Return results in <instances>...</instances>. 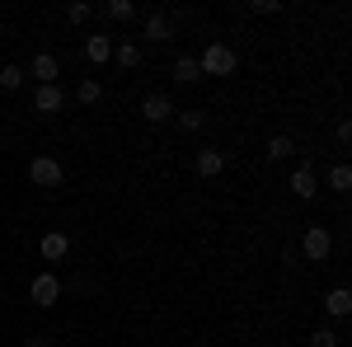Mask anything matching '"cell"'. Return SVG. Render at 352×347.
Here are the masks:
<instances>
[{
	"instance_id": "obj_9",
	"label": "cell",
	"mask_w": 352,
	"mask_h": 347,
	"mask_svg": "<svg viewBox=\"0 0 352 347\" xmlns=\"http://www.w3.org/2000/svg\"><path fill=\"white\" fill-rule=\"evenodd\" d=\"M113 43H118L113 33H89V38H85V56H89L94 66H109L113 61Z\"/></svg>"
},
{
	"instance_id": "obj_11",
	"label": "cell",
	"mask_w": 352,
	"mask_h": 347,
	"mask_svg": "<svg viewBox=\"0 0 352 347\" xmlns=\"http://www.w3.org/2000/svg\"><path fill=\"white\" fill-rule=\"evenodd\" d=\"M221 174H226V155H221L217 146L197 150V179H221Z\"/></svg>"
},
{
	"instance_id": "obj_14",
	"label": "cell",
	"mask_w": 352,
	"mask_h": 347,
	"mask_svg": "<svg viewBox=\"0 0 352 347\" xmlns=\"http://www.w3.org/2000/svg\"><path fill=\"white\" fill-rule=\"evenodd\" d=\"M113 61H118L122 71H136V66H141V47H136L132 38H122V43H113Z\"/></svg>"
},
{
	"instance_id": "obj_3",
	"label": "cell",
	"mask_w": 352,
	"mask_h": 347,
	"mask_svg": "<svg viewBox=\"0 0 352 347\" xmlns=\"http://www.w3.org/2000/svg\"><path fill=\"white\" fill-rule=\"evenodd\" d=\"M28 179H33V188H61L66 164L52 160V155H33V160H28Z\"/></svg>"
},
{
	"instance_id": "obj_8",
	"label": "cell",
	"mask_w": 352,
	"mask_h": 347,
	"mask_svg": "<svg viewBox=\"0 0 352 347\" xmlns=\"http://www.w3.org/2000/svg\"><path fill=\"white\" fill-rule=\"evenodd\" d=\"M38 254H43V263H61V258L71 254V235H66V230H47V235L38 240Z\"/></svg>"
},
{
	"instance_id": "obj_10",
	"label": "cell",
	"mask_w": 352,
	"mask_h": 347,
	"mask_svg": "<svg viewBox=\"0 0 352 347\" xmlns=\"http://www.w3.org/2000/svg\"><path fill=\"white\" fill-rule=\"evenodd\" d=\"M28 76L38 85H56V76H61V61H56L52 52H38L33 61H28Z\"/></svg>"
},
{
	"instance_id": "obj_12",
	"label": "cell",
	"mask_w": 352,
	"mask_h": 347,
	"mask_svg": "<svg viewBox=\"0 0 352 347\" xmlns=\"http://www.w3.org/2000/svg\"><path fill=\"white\" fill-rule=\"evenodd\" d=\"M141 38H151V43H169V38H174V19H169V14H146Z\"/></svg>"
},
{
	"instance_id": "obj_16",
	"label": "cell",
	"mask_w": 352,
	"mask_h": 347,
	"mask_svg": "<svg viewBox=\"0 0 352 347\" xmlns=\"http://www.w3.org/2000/svg\"><path fill=\"white\" fill-rule=\"evenodd\" d=\"M76 99H80L85 108H94L99 99H104V80H94V76H85V80L76 85Z\"/></svg>"
},
{
	"instance_id": "obj_1",
	"label": "cell",
	"mask_w": 352,
	"mask_h": 347,
	"mask_svg": "<svg viewBox=\"0 0 352 347\" xmlns=\"http://www.w3.org/2000/svg\"><path fill=\"white\" fill-rule=\"evenodd\" d=\"M197 71H202V76H212V80H226V76H235V71H240V52H235V47H226V43H207L202 56H197Z\"/></svg>"
},
{
	"instance_id": "obj_22",
	"label": "cell",
	"mask_w": 352,
	"mask_h": 347,
	"mask_svg": "<svg viewBox=\"0 0 352 347\" xmlns=\"http://www.w3.org/2000/svg\"><path fill=\"white\" fill-rule=\"evenodd\" d=\"M310 347H343V338H338V333H333L329 324H320V328L310 333Z\"/></svg>"
},
{
	"instance_id": "obj_20",
	"label": "cell",
	"mask_w": 352,
	"mask_h": 347,
	"mask_svg": "<svg viewBox=\"0 0 352 347\" xmlns=\"http://www.w3.org/2000/svg\"><path fill=\"white\" fill-rule=\"evenodd\" d=\"M352 188V169L348 164H333V169H329V192H348Z\"/></svg>"
},
{
	"instance_id": "obj_23",
	"label": "cell",
	"mask_w": 352,
	"mask_h": 347,
	"mask_svg": "<svg viewBox=\"0 0 352 347\" xmlns=\"http://www.w3.org/2000/svg\"><path fill=\"white\" fill-rule=\"evenodd\" d=\"M249 10H254V14H282L277 0H249Z\"/></svg>"
},
{
	"instance_id": "obj_21",
	"label": "cell",
	"mask_w": 352,
	"mask_h": 347,
	"mask_svg": "<svg viewBox=\"0 0 352 347\" xmlns=\"http://www.w3.org/2000/svg\"><path fill=\"white\" fill-rule=\"evenodd\" d=\"M202 122H207L202 108H179V127H184V132H202Z\"/></svg>"
},
{
	"instance_id": "obj_5",
	"label": "cell",
	"mask_w": 352,
	"mask_h": 347,
	"mask_svg": "<svg viewBox=\"0 0 352 347\" xmlns=\"http://www.w3.org/2000/svg\"><path fill=\"white\" fill-rule=\"evenodd\" d=\"M287 188H292V197H300V202H310V197L320 192V174H315V164H300V169H292V179H287Z\"/></svg>"
},
{
	"instance_id": "obj_4",
	"label": "cell",
	"mask_w": 352,
	"mask_h": 347,
	"mask_svg": "<svg viewBox=\"0 0 352 347\" xmlns=\"http://www.w3.org/2000/svg\"><path fill=\"white\" fill-rule=\"evenodd\" d=\"M28 300L43 305V310L56 305V300H61V277H56V272H38V277L28 282Z\"/></svg>"
},
{
	"instance_id": "obj_2",
	"label": "cell",
	"mask_w": 352,
	"mask_h": 347,
	"mask_svg": "<svg viewBox=\"0 0 352 347\" xmlns=\"http://www.w3.org/2000/svg\"><path fill=\"white\" fill-rule=\"evenodd\" d=\"M329 254H333V235H329L324 225H305V235H300V258H305V263H324Z\"/></svg>"
},
{
	"instance_id": "obj_18",
	"label": "cell",
	"mask_w": 352,
	"mask_h": 347,
	"mask_svg": "<svg viewBox=\"0 0 352 347\" xmlns=\"http://www.w3.org/2000/svg\"><path fill=\"white\" fill-rule=\"evenodd\" d=\"M0 89H10V94H14V89H24V66H14V61H10V66H0Z\"/></svg>"
},
{
	"instance_id": "obj_25",
	"label": "cell",
	"mask_w": 352,
	"mask_h": 347,
	"mask_svg": "<svg viewBox=\"0 0 352 347\" xmlns=\"http://www.w3.org/2000/svg\"><path fill=\"white\" fill-rule=\"evenodd\" d=\"M24 347H47V338H24Z\"/></svg>"
},
{
	"instance_id": "obj_19",
	"label": "cell",
	"mask_w": 352,
	"mask_h": 347,
	"mask_svg": "<svg viewBox=\"0 0 352 347\" xmlns=\"http://www.w3.org/2000/svg\"><path fill=\"white\" fill-rule=\"evenodd\" d=\"M104 14L118 19V24H127V19H136V5H132V0H109V5H104Z\"/></svg>"
},
{
	"instance_id": "obj_24",
	"label": "cell",
	"mask_w": 352,
	"mask_h": 347,
	"mask_svg": "<svg viewBox=\"0 0 352 347\" xmlns=\"http://www.w3.org/2000/svg\"><path fill=\"white\" fill-rule=\"evenodd\" d=\"M89 14H94V5H71V10H66V19H71V24H85Z\"/></svg>"
},
{
	"instance_id": "obj_15",
	"label": "cell",
	"mask_w": 352,
	"mask_h": 347,
	"mask_svg": "<svg viewBox=\"0 0 352 347\" xmlns=\"http://www.w3.org/2000/svg\"><path fill=\"white\" fill-rule=\"evenodd\" d=\"M174 80H179V85H197V80H202L197 56H174Z\"/></svg>"
},
{
	"instance_id": "obj_6",
	"label": "cell",
	"mask_w": 352,
	"mask_h": 347,
	"mask_svg": "<svg viewBox=\"0 0 352 347\" xmlns=\"http://www.w3.org/2000/svg\"><path fill=\"white\" fill-rule=\"evenodd\" d=\"M66 108V94H61V85H38L33 89V113H43V117H52Z\"/></svg>"
},
{
	"instance_id": "obj_13",
	"label": "cell",
	"mask_w": 352,
	"mask_h": 347,
	"mask_svg": "<svg viewBox=\"0 0 352 347\" xmlns=\"http://www.w3.org/2000/svg\"><path fill=\"white\" fill-rule=\"evenodd\" d=\"M324 310L333 315V320H348V315H352V291H348V287H333V291L324 295Z\"/></svg>"
},
{
	"instance_id": "obj_7",
	"label": "cell",
	"mask_w": 352,
	"mask_h": 347,
	"mask_svg": "<svg viewBox=\"0 0 352 347\" xmlns=\"http://www.w3.org/2000/svg\"><path fill=\"white\" fill-rule=\"evenodd\" d=\"M136 113H141V117H146V122H169V117H174V113H179V108H174V99H169V94H146V99H141V108H136Z\"/></svg>"
},
{
	"instance_id": "obj_17",
	"label": "cell",
	"mask_w": 352,
	"mask_h": 347,
	"mask_svg": "<svg viewBox=\"0 0 352 347\" xmlns=\"http://www.w3.org/2000/svg\"><path fill=\"white\" fill-rule=\"evenodd\" d=\"M296 155V141L292 136H272L268 141V160H292Z\"/></svg>"
}]
</instances>
